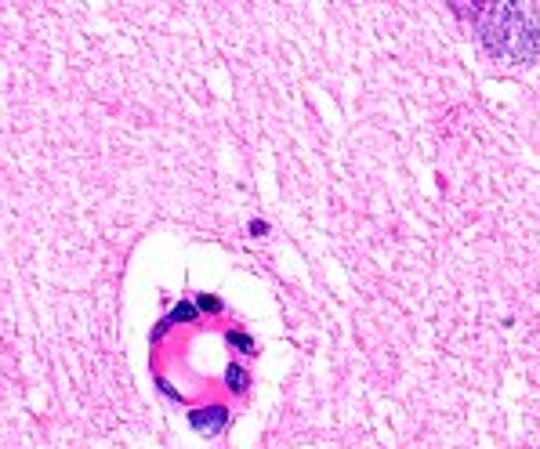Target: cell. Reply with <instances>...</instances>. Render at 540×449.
<instances>
[{
    "mask_svg": "<svg viewBox=\"0 0 540 449\" xmlns=\"http://www.w3.org/2000/svg\"><path fill=\"white\" fill-rule=\"evenodd\" d=\"M472 26L490 58L504 66H533L540 58V22L526 4H472Z\"/></svg>",
    "mask_w": 540,
    "mask_h": 449,
    "instance_id": "6da1fadb",
    "label": "cell"
},
{
    "mask_svg": "<svg viewBox=\"0 0 540 449\" xmlns=\"http://www.w3.org/2000/svg\"><path fill=\"white\" fill-rule=\"evenodd\" d=\"M189 421H193L196 435H218L229 421V413L222 406H203V410H193L189 413Z\"/></svg>",
    "mask_w": 540,
    "mask_h": 449,
    "instance_id": "7a4b0ae2",
    "label": "cell"
},
{
    "mask_svg": "<svg viewBox=\"0 0 540 449\" xmlns=\"http://www.w3.org/2000/svg\"><path fill=\"white\" fill-rule=\"evenodd\" d=\"M225 381H229L232 392H247V370H240L236 363H232L229 370H225Z\"/></svg>",
    "mask_w": 540,
    "mask_h": 449,
    "instance_id": "3957f363",
    "label": "cell"
},
{
    "mask_svg": "<svg viewBox=\"0 0 540 449\" xmlns=\"http://www.w3.org/2000/svg\"><path fill=\"white\" fill-rule=\"evenodd\" d=\"M200 308H203V312H222V301H218V297H211V294H200Z\"/></svg>",
    "mask_w": 540,
    "mask_h": 449,
    "instance_id": "277c9868",
    "label": "cell"
},
{
    "mask_svg": "<svg viewBox=\"0 0 540 449\" xmlns=\"http://www.w3.org/2000/svg\"><path fill=\"white\" fill-rule=\"evenodd\" d=\"M229 344H236V348H247V352H254V341H251V337L236 334V330L229 334Z\"/></svg>",
    "mask_w": 540,
    "mask_h": 449,
    "instance_id": "5b68a950",
    "label": "cell"
},
{
    "mask_svg": "<svg viewBox=\"0 0 540 449\" xmlns=\"http://www.w3.org/2000/svg\"><path fill=\"white\" fill-rule=\"evenodd\" d=\"M196 316V308L193 305H178V308H174V312H171V319H193Z\"/></svg>",
    "mask_w": 540,
    "mask_h": 449,
    "instance_id": "8992f818",
    "label": "cell"
}]
</instances>
